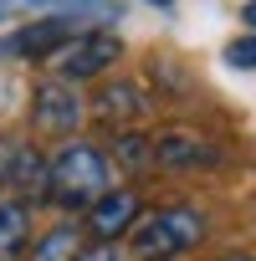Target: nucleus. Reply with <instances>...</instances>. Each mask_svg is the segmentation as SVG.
Instances as JSON below:
<instances>
[{"label":"nucleus","mask_w":256,"mask_h":261,"mask_svg":"<svg viewBox=\"0 0 256 261\" xmlns=\"http://www.w3.org/2000/svg\"><path fill=\"white\" fill-rule=\"evenodd\" d=\"M41 190L57 200V205H72V210H92L108 190H113V159L92 144H67L52 164H46V179Z\"/></svg>","instance_id":"f257e3e1"},{"label":"nucleus","mask_w":256,"mask_h":261,"mask_svg":"<svg viewBox=\"0 0 256 261\" xmlns=\"http://www.w3.org/2000/svg\"><path fill=\"white\" fill-rule=\"evenodd\" d=\"M200 236H205L200 210L169 205V210H154V215L134 220V230H128V256H134V261H174V256H185Z\"/></svg>","instance_id":"f03ea898"},{"label":"nucleus","mask_w":256,"mask_h":261,"mask_svg":"<svg viewBox=\"0 0 256 261\" xmlns=\"http://www.w3.org/2000/svg\"><path fill=\"white\" fill-rule=\"evenodd\" d=\"M118 41L113 36H103V31H92V36H77V41H67L62 51H57V72L67 77V82H82V77H97V72H108L113 62H118Z\"/></svg>","instance_id":"7ed1b4c3"},{"label":"nucleus","mask_w":256,"mask_h":261,"mask_svg":"<svg viewBox=\"0 0 256 261\" xmlns=\"http://www.w3.org/2000/svg\"><path fill=\"white\" fill-rule=\"evenodd\" d=\"M82 123V102L67 82H41L36 87V128L41 134H72Z\"/></svg>","instance_id":"20e7f679"},{"label":"nucleus","mask_w":256,"mask_h":261,"mask_svg":"<svg viewBox=\"0 0 256 261\" xmlns=\"http://www.w3.org/2000/svg\"><path fill=\"white\" fill-rule=\"evenodd\" d=\"M134 220H139V200L128 195V190H108L92 210H87V230L108 246V241H118V236H128L134 230Z\"/></svg>","instance_id":"39448f33"},{"label":"nucleus","mask_w":256,"mask_h":261,"mask_svg":"<svg viewBox=\"0 0 256 261\" xmlns=\"http://www.w3.org/2000/svg\"><path fill=\"white\" fill-rule=\"evenodd\" d=\"M62 46H67V21H36L6 41L11 57H57Z\"/></svg>","instance_id":"423d86ee"},{"label":"nucleus","mask_w":256,"mask_h":261,"mask_svg":"<svg viewBox=\"0 0 256 261\" xmlns=\"http://www.w3.org/2000/svg\"><path fill=\"white\" fill-rule=\"evenodd\" d=\"M31 241V210L21 200H6L0 205V261H16Z\"/></svg>","instance_id":"0eeeda50"},{"label":"nucleus","mask_w":256,"mask_h":261,"mask_svg":"<svg viewBox=\"0 0 256 261\" xmlns=\"http://www.w3.org/2000/svg\"><path fill=\"white\" fill-rule=\"evenodd\" d=\"M159 159L174 169H190V164H215V149L200 144L195 134H159Z\"/></svg>","instance_id":"6e6552de"},{"label":"nucleus","mask_w":256,"mask_h":261,"mask_svg":"<svg viewBox=\"0 0 256 261\" xmlns=\"http://www.w3.org/2000/svg\"><path fill=\"white\" fill-rule=\"evenodd\" d=\"M82 256V225H52L36 246H31V261H77Z\"/></svg>","instance_id":"1a4fd4ad"},{"label":"nucleus","mask_w":256,"mask_h":261,"mask_svg":"<svg viewBox=\"0 0 256 261\" xmlns=\"http://www.w3.org/2000/svg\"><path fill=\"white\" fill-rule=\"evenodd\" d=\"M144 108V97H139V87H128V82H118V87H108V102H103V113H139Z\"/></svg>","instance_id":"9d476101"},{"label":"nucleus","mask_w":256,"mask_h":261,"mask_svg":"<svg viewBox=\"0 0 256 261\" xmlns=\"http://www.w3.org/2000/svg\"><path fill=\"white\" fill-rule=\"evenodd\" d=\"M225 62H231V67H256V31L241 36V41H231V46H225Z\"/></svg>","instance_id":"9b49d317"},{"label":"nucleus","mask_w":256,"mask_h":261,"mask_svg":"<svg viewBox=\"0 0 256 261\" xmlns=\"http://www.w3.org/2000/svg\"><path fill=\"white\" fill-rule=\"evenodd\" d=\"M118 149H123V159L134 164V169H139V164L149 159V149H139V134H123V139H118Z\"/></svg>","instance_id":"f8f14e48"},{"label":"nucleus","mask_w":256,"mask_h":261,"mask_svg":"<svg viewBox=\"0 0 256 261\" xmlns=\"http://www.w3.org/2000/svg\"><path fill=\"white\" fill-rule=\"evenodd\" d=\"M77 261H118V256H113V246H92V251H82Z\"/></svg>","instance_id":"ddd939ff"},{"label":"nucleus","mask_w":256,"mask_h":261,"mask_svg":"<svg viewBox=\"0 0 256 261\" xmlns=\"http://www.w3.org/2000/svg\"><path fill=\"white\" fill-rule=\"evenodd\" d=\"M0 6H72V0H0Z\"/></svg>","instance_id":"4468645a"},{"label":"nucleus","mask_w":256,"mask_h":261,"mask_svg":"<svg viewBox=\"0 0 256 261\" xmlns=\"http://www.w3.org/2000/svg\"><path fill=\"white\" fill-rule=\"evenodd\" d=\"M241 16H246V21L256 26V0H246V11H241Z\"/></svg>","instance_id":"2eb2a0df"},{"label":"nucleus","mask_w":256,"mask_h":261,"mask_svg":"<svg viewBox=\"0 0 256 261\" xmlns=\"http://www.w3.org/2000/svg\"><path fill=\"white\" fill-rule=\"evenodd\" d=\"M220 261H256V256H220Z\"/></svg>","instance_id":"dca6fc26"},{"label":"nucleus","mask_w":256,"mask_h":261,"mask_svg":"<svg viewBox=\"0 0 256 261\" xmlns=\"http://www.w3.org/2000/svg\"><path fill=\"white\" fill-rule=\"evenodd\" d=\"M149 6H174V0H149Z\"/></svg>","instance_id":"f3484780"}]
</instances>
